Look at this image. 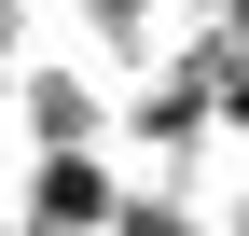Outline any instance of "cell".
Wrapping results in <instances>:
<instances>
[{"label":"cell","instance_id":"obj_2","mask_svg":"<svg viewBox=\"0 0 249 236\" xmlns=\"http://www.w3.org/2000/svg\"><path fill=\"white\" fill-rule=\"evenodd\" d=\"M83 125H97V98H83L70 70H42V83H28V139H42V153H83Z\"/></svg>","mask_w":249,"mask_h":236},{"label":"cell","instance_id":"obj_1","mask_svg":"<svg viewBox=\"0 0 249 236\" xmlns=\"http://www.w3.org/2000/svg\"><path fill=\"white\" fill-rule=\"evenodd\" d=\"M111 195H124V181H111L97 153H55V167H42V236H97Z\"/></svg>","mask_w":249,"mask_h":236}]
</instances>
